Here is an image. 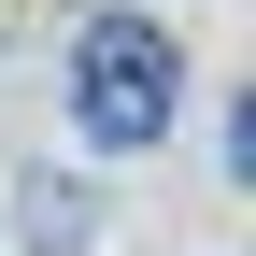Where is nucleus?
<instances>
[{
	"mask_svg": "<svg viewBox=\"0 0 256 256\" xmlns=\"http://www.w3.org/2000/svg\"><path fill=\"white\" fill-rule=\"evenodd\" d=\"M171 100H185V57H171V28L156 14H100L72 43V128L100 156H142L156 128H171Z\"/></svg>",
	"mask_w": 256,
	"mask_h": 256,
	"instance_id": "obj_1",
	"label": "nucleus"
}]
</instances>
